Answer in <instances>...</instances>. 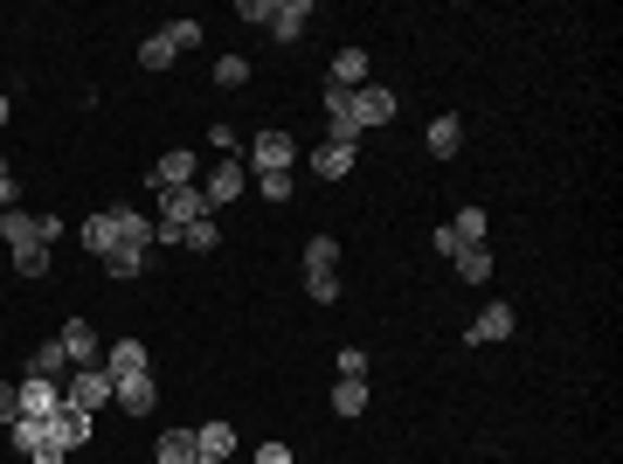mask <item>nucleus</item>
Listing matches in <instances>:
<instances>
[{"mask_svg": "<svg viewBox=\"0 0 623 464\" xmlns=\"http://www.w3.org/2000/svg\"><path fill=\"white\" fill-rule=\"evenodd\" d=\"M0 243H14V250H22V243H42L35 215H28V209H0Z\"/></svg>", "mask_w": 623, "mask_h": 464, "instance_id": "obj_20", "label": "nucleus"}, {"mask_svg": "<svg viewBox=\"0 0 623 464\" xmlns=\"http://www.w3.org/2000/svg\"><path fill=\"white\" fill-rule=\"evenodd\" d=\"M312 0H271V14H263V28H271L277 35V42H298V35H306L312 28Z\"/></svg>", "mask_w": 623, "mask_h": 464, "instance_id": "obj_9", "label": "nucleus"}, {"mask_svg": "<svg viewBox=\"0 0 623 464\" xmlns=\"http://www.w3.org/2000/svg\"><path fill=\"white\" fill-rule=\"evenodd\" d=\"M55 347H63L70 367H104V340H98V326H90V319H70L63 333H55Z\"/></svg>", "mask_w": 623, "mask_h": 464, "instance_id": "obj_4", "label": "nucleus"}, {"mask_svg": "<svg viewBox=\"0 0 623 464\" xmlns=\"http://www.w3.org/2000/svg\"><path fill=\"white\" fill-rule=\"evenodd\" d=\"M8 111H14V104H8V90H0V125H8Z\"/></svg>", "mask_w": 623, "mask_h": 464, "instance_id": "obj_40", "label": "nucleus"}, {"mask_svg": "<svg viewBox=\"0 0 623 464\" xmlns=\"http://www.w3.org/2000/svg\"><path fill=\"white\" fill-rule=\"evenodd\" d=\"M257 464H298V457L285 451V443H257Z\"/></svg>", "mask_w": 623, "mask_h": 464, "instance_id": "obj_38", "label": "nucleus"}, {"mask_svg": "<svg viewBox=\"0 0 623 464\" xmlns=\"http://www.w3.org/2000/svg\"><path fill=\"white\" fill-rule=\"evenodd\" d=\"M250 188H257L263 201H271V209H285V201L298 195V180H291V174H263V180H250Z\"/></svg>", "mask_w": 623, "mask_h": 464, "instance_id": "obj_31", "label": "nucleus"}, {"mask_svg": "<svg viewBox=\"0 0 623 464\" xmlns=\"http://www.w3.org/2000/svg\"><path fill=\"white\" fill-rule=\"evenodd\" d=\"M195 180H201V160L187 153V146H166V153L153 160V188H160V195H166V188H195Z\"/></svg>", "mask_w": 623, "mask_h": 464, "instance_id": "obj_7", "label": "nucleus"}, {"mask_svg": "<svg viewBox=\"0 0 623 464\" xmlns=\"http://www.w3.org/2000/svg\"><path fill=\"white\" fill-rule=\"evenodd\" d=\"M77 236H84V250H90V256H111V250H119V236H111V215H84V229H77Z\"/></svg>", "mask_w": 623, "mask_h": 464, "instance_id": "obj_26", "label": "nucleus"}, {"mask_svg": "<svg viewBox=\"0 0 623 464\" xmlns=\"http://www.w3.org/2000/svg\"><path fill=\"white\" fill-rule=\"evenodd\" d=\"M195 222H208V201H201V188H166L160 195V229H195Z\"/></svg>", "mask_w": 623, "mask_h": 464, "instance_id": "obj_5", "label": "nucleus"}, {"mask_svg": "<svg viewBox=\"0 0 623 464\" xmlns=\"http://www.w3.org/2000/svg\"><path fill=\"white\" fill-rule=\"evenodd\" d=\"M174 63H180V49L166 42V35H146V42H139V70H146V77H160V70H174Z\"/></svg>", "mask_w": 623, "mask_h": 464, "instance_id": "obj_22", "label": "nucleus"}, {"mask_svg": "<svg viewBox=\"0 0 623 464\" xmlns=\"http://www.w3.org/2000/svg\"><path fill=\"white\" fill-rule=\"evenodd\" d=\"M90 423H98V416H84V410H70V402H63V410L49 416V437L63 443V451H84V443H90Z\"/></svg>", "mask_w": 623, "mask_h": 464, "instance_id": "obj_16", "label": "nucleus"}, {"mask_svg": "<svg viewBox=\"0 0 623 464\" xmlns=\"http://www.w3.org/2000/svg\"><path fill=\"white\" fill-rule=\"evenodd\" d=\"M28 375H35V381H63V375H70L63 347H55V340H42V347H35V354H28Z\"/></svg>", "mask_w": 623, "mask_h": 464, "instance_id": "obj_23", "label": "nucleus"}, {"mask_svg": "<svg viewBox=\"0 0 623 464\" xmlns=\"http://www.w3.org/2000/svg\"><path fill=\"white\" fill-rule=\"evenodd\" d=\"M14 416H22V402H14V381H0V430H8Z\"/></svg>", "mask_w": 623, "mask_h": 464, "instance_id": "obj_37", "label": "nucleus"}, {"mask_svg": "<svg viewBox=\"0 0 623 464\" xmlns=\"http://www.w3.org/2000/svg\"><path fill=\"white\" fill-rule=\"evenodd\" d=\"M195 451H201V457H229V451H236V430H229V423H201V430H195Z\"/></svg>", "mask_w": 623, "mask_h": 464, "instance_id": "obj_25", "label": "nucleus"}, {"mask_svg": "<svg viewBox=\"0 0 623 464\" xmlns=\"http://www.w3.org/2000/svg\"><path fill=\"white\" fill-rule=\"evenodd\" d=\"M104 215H111V236H119V250H153L160 215H139V209H104Z\"/></svg>", "mask_w": 623, "mask_h": 464, "instance_id": "obj_8", "label": "nucleus"}, {"mask_svg": "<svg viewBox=\"0 0 623 464\" xmlns=\"http://www.w3.org/2000/svg\"><path fill=\"white\" fill-rule=\"evenodd\" d=\"M367 84V49H339L333 55V90H361Z\"/></svg>", "mask_w": 623, "mask_h": 464, "instance_id": "obj_19", "label": "nucleus"}, {"mask_svg": "<svg viewBox=\"0 0 623 464\" xmlns=\"http://www.w3.org/2000/svg\"><path fill=\"white\" fill-rule=\"evenodd\" d=\"M195 464H222V457H195Z\"/></svg>", "mask_w": 623, "mask_h": 464, "instance_id": "obj_41", "label": "nucleus"}, {"mask_svg": "<svg viewBox=\"0 0 623 464\" xmlns=\"http://www.w3.org/2000/svg\"><path fill=\"white\" fill-rule=\"evenodd\" d=\"M326 125H333L326 139H339V146H361V118H353V90H333V84H326Z\"/></svg>", "mask_w": 623, "mask_h": 464, "instance_id": "obj_12", "label": "nucleus"}, {"mask_svg": "<svg viewBox=\"0 0 623 464\" xmlns=\"http://www.w3.org/2000/svg\"><path fill=\"white\" fill-rule=\"evenodd\" d=\"M306 271H339V243H333V236H306Z\"/></svg>", "mask_w": 623, "mask_h": 464, "instance_id": "obj_29", "label": "nucleus"}, {"mask_svg": "<svg viewBox=\"0 0 623 464\" xmlns=\"http://www.w3.org/2000/svg\"><path fill=\"white\" fill-rule=\"evenodd\" d=\"M14 195H22V188H14V166L0 160V209H14Z\"/></svg>", "mask_w": 623, "mask_h": 464, "instance_id": "obj_39", "label": "nucleus"}, {"mask_svg": "<svg viewBox=\"0 0 623 464\" xmlns=\"http://www.w3.org/2000/svg\"><path fill=\"white\" fill-rule=\"evenodd\" d=\"M353 160H361V146H339V139H319V146H312V174H319V180H347Z\"/></svg>", "mask_w": 623, "mask_h": 464, "instance_id": "obj_14", "label": "nucleus"}, {"mask_svg": "<svg viewBox=\"0 0 623 464\" xmlns=\"http://www.w3.org/2000/svg\"><path fill=\"white\" fill-rule=\"evenodd\" d=\"M208 77H215L222 90H242V84H250V63H242V55H215V70H208Z\"/></svg>", "mask_w": 623, "mask_h": 464, "instance_id": "obj_30", "label": "nucleus"}, {"mask_svg": "<svg viewBox=\"0 0 623 464\" xmlns=\"http://www.w3.org/2000/svg\"><path fill=\"white\" fill-rule=\"evenodd\" d=\"M450 236H458V250H464V243H485V236H493V222H485V209H458V215H450Z\"/></svg>", "mask_w": 623, "mask_h": 464, "instance_id": "obj_24", "label": "nucleus"}, {"mask_svg": "<svg viewBox=\"0 0 623 464\" xmlns=\"http://www.w3.org/2000/svg\"><path fill=\"white\" fill-rule=\"evenodd\" d=\"M222 243V229H215V215L195 222V229H180V250H215Z\"/></svg>", "mask_w": 623, "mask_h": 464, "instance_id": "obj_34", "label": "nucleus"}, {"mask_svg": "<svg viewBox=\"0 0 623 464\" xmlns=\"http://www.w3.org/2000/svg\"><path fill=\"white\" fill-rule=\"evenodd\" d=\"M14 277H49V243H22V250H14Z\"/></svg>", "mask_w": 623, "mask_h": 464, "instance_id": "obj_28", "label": "nucleus"}, {"mask_svg": "<svg viewBox=\"0 0 623 464\" xmlns=\"http://www.w3.org/2000/svg\"><path fill=\"white\" fill-rule=\"evenodd\" d=\"M14 402H22L28 423H49L55 410H63V381H35V375H22V381H14Z\"/></svg>", "mask_w": 623, "mask_h": 464, "instance_id": "obj_6", "label": "nucleus"}, {"mask_svg": "<svg viewBox=\"0 0 623 464\" xmlns=\"http://www.w3.org/2000/svg\"><path fill=\"white\" fill-rule=\"evenodd\" d=\"M513 326H520V319H513V305L493 299V305L478 312V319L464 326V340H471V347H493V340H513Z\"/></svg>", "mask_w": 623, "mask_h": 464, "instance_id": "obj_10", "label": "nucleus"}, {"mask_svg": "<svg viewBox=\"0 0 623 464\" xmlns=\"http://www.w3.org/2000/svg\"><path fill=\"white\" fill-rule=\"evenodd\" d=\"M353 118H361V133H374V125H388V118H395V90H382V84H361V90H353Z\"/></svg>", "mask_w": 623, "mask_h": 464, "instance_id": "obj_15", "label": "nucleus"}, {"mask_svg": "<svg viewBox=\"0 0 623 464\" xmlns=\"http://www.w3.org/2000/svg\"><path fill=\"white\" fill-rule=\"evenodd\" d=\"M339 381H367V354H361V347H339Z\"/></svg>", "mask_w": 623, "mask_h": 464, "instance_id": "obj_36", "label": "nucleus"}, {"mask_svg": "<svg viewBox=\"0 0 623 464\" xmlns=\"http://www.w3.org/2000/svg\"><path fill=\"white\" fill-rule=\"evenodd\" d=\"M104 271L125 285V277H139V271H146V250H111V256H104Z\"/></svg>", "mask_w": 623, "mask_h": 464, "instance_id": "obj_33", "label": "nucleus"}, {"mask_svg": "<svg viewBox=\"0 0 623 464\" xmlns=\"http://www.w3.org/2000/svg\"><path fill=\"white\" fill-rule=\"evenodd\" d=\"M450 271H458L464 285H485V277H493V243H464L458 256H450Z\"/></svg>", "mask_w": 623, "mask_h": 464, "instance_id": "obj_18", "label": "nucleus"}, {"mask_svg": "<svg viewBox=\"0 0 623 464\" xmlns=\"http://www.w3.org/2000/svg\"><path fill=\"white\" fill-rule=\"evenodd\" d=\"M367 410V381H333V416H361Z\"/></svg>", "mask_w": 623, "mask_h": 464, "instance_id": "obj_27", "label": "nucleus"}, {"mask_svg": "<svg viewBox=\"0 0 623 464\" xmlns=\"http://www.w3.org/2000/svg\"><path fill=\"white\" fill-rule=\"evenodd\" d=\"M242 166H250V180H263V174H291V166H298V139L271 125V133H257V139H250Z\"/></svg>", "mask_w": 623, "mask_h": 464, "instance_id": "obj_1", "label": "nucleus"}, {"mask_svg": "<svg viewBox=\"0 0 623 464\" xmlns=\"http://www.w3.org/2000/svg\"><path fill=\"white\" fill-rule=\"evenodd\" d=\"M153 457H160V464H195V457H201V451H195V430H160Z\"/></svg>", "mask_w": 623, "mask_h": 464, "instance_id": "obj_21", "label": "nucleus"}, {"mask_svg": "<svg viewBox=\"0 0 623 464\" xmlns=\"http://www.w3.org/2000/svg\"><path fill=\"white\" fill-rule=\"evenodd\" d=\"M306 299L312 305H333L339 299V271H306Z\"/></svg>", "mask_w": 623, "mask_h": 464, "instance_id": "obj_32", "label": "nucleus"}, {"mask_svg": "<svg viewBox=\"0 0 623 464\" xmlns=\"http://www.w3.org/2000/svg\"><path fill=\"white\" fill-rule=\"evenodd\" d=\"M104 375H111V381L153 375V354H146V340H111V347H104Z\"/></svg>", "mask_w": 623, "mask_h": 464, "instance_id": "obj_11", "label": "nucleus"}, {"mask_svg": "<svg viewBox=\"0 0 623 464\" xmlns=\"http://www.w3.org/2000/svg\"><path fill=\"white\" fill-rule=\"evenodd\" d=\"M63 402H70V410H84V416H98L111 402V375H104V367H70V375H63Z\"/></svg>", "mask_w": 623, "mask_h": 464, "instance_id": "obj_3", "label": "nucleus"}, {"mask_svg": "<svg viewBox=\"0 0 623 464\" xmlns=\"http://www.w3.org/2000/svg\"><path fill=\"white\" fill-rule=\"evenodd\" d=\"M166 42H174L180 55H187V49H201V22H166Z\"/></svg>", "mask_w": 623, "mask_h": 464, "instance_id": "obj_35", "label": "nucleus"}, {"mask_svg": "<svg viewBox=\"0 0 623 464\" xmlns=\"http://www.w3.org/2000/svg\"><path fill=\"white\" fill-rule=\"evenodd\" d=\"M111 402H119L125 416H146V410H160V381H153V375H132V381H111Z\"/></svg>", "mask_w": 623, "mask_h": 464, "instance_id": "obj_13", "label": "nucleus"}, {"mask_svg": "<svg viewBox=\"0 0 623 464\" xmlns=\"http://www.w3.org/2000/svg\"><path fill=\"white\" fill-rule=\"evenodd\" d=\"M195 188H201V201H208V215H215V209H229L236 195H250V166H242V160H215Z\"/></svg>", "mask_w": 623, "mask_h": 464, "instance_id": "obj_2", "label": "nucleus"}, {"mask_svg": "<svg viewBox=\"0 0 623 464\" xmlns=\"http://www.w3.org/2000/svg\"><path fill=\"white\" fill-rule=\"evenodd\" d=\"M423 146H429V160H458V146H464V118H429V133H423Z\"/></svg>", "mask_w": 623, "mask_h": 464, "instance_id": "obj_17", "label": "nucleus"}]
</instances>
